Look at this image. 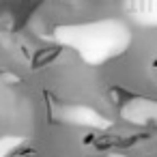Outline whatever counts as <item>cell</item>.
<instances>
[{
    "instance_id": "1",
    "label": "cell",
    "mask_w": 157,
    "mask_h": 157,
    "mask_svg": "<svg viewBox=\"0 0 157 157\" xmlns=\"http://www.w3.org/2000/svg\"><path fill=\"white\" fill-rule=\"evenodd\" d=\"M58 48H43V50H37V54H35V58H33V67L35 69H41L43 65H48V63H52L56 56H58Z\"/></svg>"
}]
</instances>
